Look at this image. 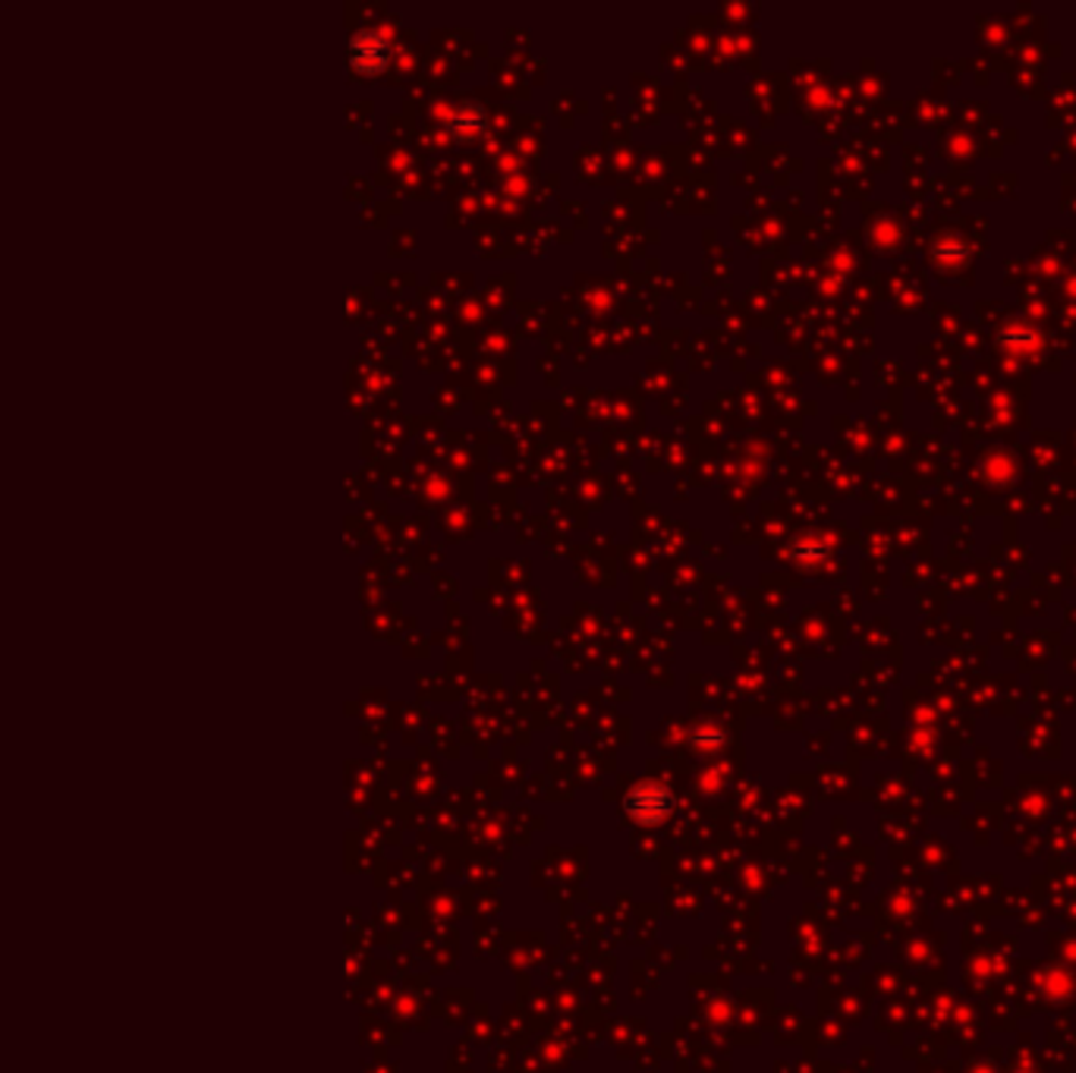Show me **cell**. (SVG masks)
Wrapping results in <instances>:
<instances>
[{
    "instance_id": "obj_1",
    "label": "cell",
    "mask_w": 1076,
    "mask_h": 1073,
    "mask_svg": "<svg viewBox=\"0 0 1076 1073\" xmlns=\"http://www.w3.org/2000/svg\"><path fill=\"white\" fill-rule=\"evenodd\" d=\"M624 812L636 825H658L674 812V794L664 784L646 781L624 797Z\"/></svg>"
},
{
    "instance_id": "obj_2",
    "label": "cell",
    "mask_w": 1076,
    "mask_h": 1073,
    "mask_svg": "<svg viewBox=\"0 0 1076 1073\" xmlns=\"http://www.w3.org/2000/svg\"><path fill=\"white\" fill-rule=\"evenodd\" d=\"M388 54H390L388 41H385L378 32L362 29L356 32L353 41H350V63H353V70L362 73V76H375V73H381L385 63H388Z\"/></svg>"
}]
</instances>
